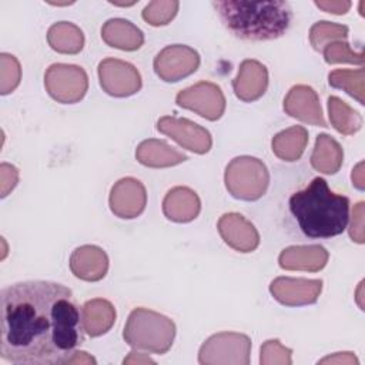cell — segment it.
Masks as SVG:
<instances>
[{
	"instance_id": "cell-1",
	"label": "cell",
	"mask_w": 365,
	"mask_h": 365,
	"mask_svg": "<svg viewBox=\"0 0 365 365\" xmlns=\"http://www.w3.org/2000/svg\"><path fill=\"white\" fill-rule=\"evenodd\" d=\"M84 342L83 315L68 287L21 281L0 292V355L17 365L68 364Z\"/></svg>"
},
{
	"instance_id": "cell-2",
	"label": "cell",
	"mask_w": 365,
	"mask_h": 365,
	"mask_svg": "<svg viewBox=\"0 0 365 365\" xmlns=\"http://www.w3.org/2000/svg\"><path fill=\"white\" fill-rule=\"evenodd\" d=\"M288 208L301 232L308 238H331L342 234L349 221V200L329 190L322 177L289 197Z\"/></svg>"
},
{
	"instance_id": "cell-3",
	"label": "cell",
	"mask_w": 365,
	"mask_h": 365,
	"mask_svg": "<svg viewBox=\"0 0 365 365\" xmlns=\"http://www.w3.org/2000/svg\"><path fill=\"white\" fill-rule=\"evenodd\" d=\"M225 29L248 41H268L282 37L292 21L289 3L282 0L212 1Z\"/></svg>"
},
{
	"instance_id": "cell-4",
	"label": "cell",
	"mask_w": 365,
	"mask_h": 365,
	"mask_svg": "<svg viewBox=\"0 0 365 365\" xmlns=\"http://www.w3.org/2000/svg\"><path fill=\"white\" fill-rule=\"evenodd\" d=\"M123 336L133 348L164 354L173 345L175 325L170 318L158 312L135 308L128 315Z\"/></svg>"
},
{
	"instance_id": "cell-5",
	"label": "cell",
	"mask_w": 365,
	"mask_h": 365,
	"mask_svg": "<svg viewBox=\"0 0 365 365\" xmlns=\"http://www.w3.org/2000/svg\"><path fill=\"white\" fill-rule=\"evenodd\" d=\"M225 187L234 198L255 201L264 195L269 182L265 164L255 157H235L225 168Z\"/></svg>"
},
{
	"instance_id": "cell-6",
	"label": "cell",
	"mask_w": 365,
	"mask_h": 365,
	"mask_svg": "<svg viewBox=\"0 0 365 365\" xmlns=\"http://www.w3.org/2000/svg\"><path fill=\"white\" fill-rule=\"evenodd\" d=\"M47 93L58 103L73 104L80 101L88 87L86 71L74 64H51L44 74Z\"/></svg>"
},
{
	"instance_id": "cell-7",
	"label": "cell",
	"mask_w": 365,
	"mask_h": 365,
	"mask_svg": "<svg viewBox=\"0 0 365 365\" xmlns=\"http://www.w3.org/2000/svg\"><path fill=\"white\" fill-rule=\"evenodd\" d=\"M198 66L200 54L185 44L167 46L154 58V71L167 83L180 81L192 74Z\"/></svg>"
},
{
	"instance_id": "cell-8",
	"label": "cell",
	"mask_w": 365,
	"mask_h": 365,
	"mask_svg": "<svg viewBox=\"0 0 365 365\" xmlns=\"http://www.w3.org/2000/svg\"><path fill=\"white\" fill-rule=\"evenodd\" d=\"M175 101L180 107L192 110L211 121L218 120L225 110V98L221 88L208 81H201L181 90L177 94Z\"/></svg>"
},
{
	"instance_id": "cell-9",
	"label": "cell",
	"mask_w": 365,
	"mask_h": 365,
	"mask_svg": "<svg viewBox=\"0 0 365 365\" xmlns=\"http://www.w3.org/2000/svg\"><path fill=\"white\" fill-rule=\"evenodd\" d=\"M101 88L114 97H127L141 88V77L137 68L123 60L104 58L98 64Z\"/></svg>"
},
{
	"instance_id": "cell-10",
	"label": "cell",
	"mask_w": 365,
	"mask_h": 365,
	"mask_svg": "<svg viewBox=\"0 0 365 365\" xmlns=\"http://www.w3.org/2000/svg\"><path fill=\"white\" fill-rule=\"evenodd\" d=\"M157 130L175 140L181 147L197 154H205L212 144L208 130L187 118H175L168 115L161 117L157 123Z\"/></svg>"
},
{
	"instance_id": "cell-11",
	"label": "cell",
	"mask_w": 365,
	"mask_h": 365,
	"mask_svg": "<svg viewBox=\"0 0 365 365\" xmlns=\"http://www.w3.org/2000/svg\"><path fill=\"white\" fill-rule=\"evenodd\" d=\"M250 348L251 341L247 335L234 334V332H222L212 335L208 338L201 349L198 362L200 364H215L220 361L221 355L231 354L235 356L238 364L247 365L250 362Z\"/></svg>"
},
{
	"instance_id": "cell-12",
	"label": "cell",
	"mask_w": 365,
	"mask_h": 365,
	"mask_svg": "<svg viewBox=\"0 0 365 365\" xmlns=\"http://www.w3.org/2000/svg\"><path fill=\"white\" fill-rule=\"evenodd\" d=\"M321 289H322L321 279H305V278L279 277V278H275L269 285V291L272 297L282 305H288V307L314 304L318 299Z\"/></svg>"
},
{
	"instance_id": "cell-13",
	"label": "cell",
	"mask_w": 365,
	"mask_h": 365,
	"mask_svg": "<svg viewBox=\"0 0 365 365\" xmlns=\"http://www.w3.org/2000/svg\"><path fill=\"white\" fill-rule=\"evenodd\" d=\"M147 202L144 185L131 177L117 181L110 192V208L120 218L138 217Z\"/></svg>"
},
{
	"instance_id": "cell-14",
	"label": "cell",
	"mask_w": 365,
	"mask_h": 365,
	"mask_svg": "<svg viewBox=\"0 0 365 365\" xmlns=\"http://www.w3.org/2000/svg\"><path fill=\"white\" fill-rule=\"evenodd\" d=\"M284 110L291 117L298 118L304 123L328 127L322 115L318 96L314 88L308 86H294L284 100Z\"/></svg>"
},
{
	"instance_id": "cell-15",
	"label": "cell",
	"mask_w": 365,
	"mask_h": 365,
	"mask_svg": "<svg viewBox=\"0 0 365 365\" xmlns=\"http://www.w3.org/2000/svg\"><path fill=\"white\" fill-rule=\"evenodd\" d=\"M218 231L222 240L240 252H251L259 244L255 227L237 212L224 214L218 221Z\"/></svg>"
},
{
	"instance_id": "cell-16",
	"label": "cell",
	"mask_w": 365,
	"mask_h": 365,
	"mask_svg": "<svg viewBox=\"0 0 365 365\" xmlns=\"http://www.w3.org/2000/svg\"><path fill=\"white\" fill-rule=\"evenodd\" d=\"M267 86L268 71L265 66L257 60H244L232 81L235 96L247 103L258 100L265 93Z\"/></svg>"
},
{
	"instance_id": "cell-17",
	"label": "cell",
	"mask_w": 365,
	"mask_h": 365,
	"mask_svg": "<svg viewBox=\"0 0 365 365\" xmlns=\"http://www.w3.org/2000/svg\"><path fill=\"white\" fill-rule=\"evenodd\" d=\"M71 272L84 281H100L108 269L107 254L96 245H83L70 257Z\"/></svg>"
},
{
	"instance_id": "cell-18",
	"label": "cell",
	"mask_w": 365,
	"mask_h": 365,
	"mask_svg": "<svg viewBox=\"0 0 365 365\" xmlns=\"http://www.w3.org/2000/svg\"><path fill=\"white\" fill-rule=\"evenodd\" d=\"M278 261L284 269L319 271L328 261V252L321 245H295L285 248Z\"/></svg>"
},
{
	"instance_id": "cell-19",
	"label": "cell",
	"mask_w": 365,
	"mask_h": 365,
	"mask_svg": "<svg viewBox=\"0 0 365 365\" xmlns=\"http://www.w3.org/2000/svg\"><path fill=\"white\" fill-rule=\"evenodd\" d=\"M201 208L198 195L187 187H175L167 192L163 201L165 217L175 222H188L194 220Z\"/></svg>"
},
{
	"instance_id": "cell-20",
	"label": "cell",
	"mask_w": 365,
	"mask_h": 365,
	"mask_svg": "<svg viewBox=\"0 0 365 365\" xmlns=\"http://www.w3.org/2000/svg\"><path fill=\"white\" fill-rule=\"evenodd\" d=\"M101 38L110 46L125 51L138 50L144 43L143 31L125 19H110L101 27Z\"/></svg>"
},
{
	"instance_id": "cell-21",
	"label": "cell",
	"mask_w": 365,
	"mask_h": 365,
	"mask_svg": "<svg viewBox=\"0 0 365 365\" xmlns=\"http://www.w3.org/2000/svg\"><path fill=\"white\" fill-rule=\"evenodd\" d=\"M135 157L138 163L145 167L161 168V167H171L177 165L187 160V155L177 151L175 148L170 147L163 140H145L143 141L135 151Z\"/></svg>"
},
{
	"instance_id": "cell-22",
	"label": "cell",
	"mask_w": 365,
	"mask_h": 365,
	"mask_svg": "<svg viewBox=\"0 0 365 365\" xmlns=\"http://www.w3.org/2000/svg\"><path fill=\"white\" fill-rule=\"evenodd\" d=\"M83 327L90 336L106 334L115 321V309L107 299L96 298L83 305Z\"/></svg>"
},
{
	"instance_id": "cell-23",
	"label": "cell",
	"mask_w": 365,
	"mask_h": 365,
	"mask_svg": "<svg viewBox=\"0 0 365 365\" xmlns=\"http://www.w3.org/2000/svg\"><path fill=\"white\" fill-rule=\"evenodd\" d=\"M47 41L57 53L76 54L84 46L83 31L70 21L54 23L47 31Z\"/></svg>"
},
{
	"instance_id": "cell-24",
	"label": "cell",
	"mask_w": 365,
	"mask_h": 365,
	"mask_svg": "<svg viewBox=\"0 0 365 365\" xmlns=\"http://www.w3.org/2000/svg\"><path fill=\"white\" fill-rule=\"evenodd\" d=\"M344 153L341 145L328 134H319L311 155V164L324 174H335L342 164Z\"/></svg>"
},
{
	"instance_id": "cell-25",
	"label": "cell",
	"mask_w": 365,
	"mask_h": 365,
	"mask_svg": "<svg viewBox=\"0 0 365 365\" xmlns=\"http://www.w3.org/2000/svg\"><path fill=\"white\" fill-rule=\"evenodd\" d=\"M308 143V133L301 125H294L272 138L274 154L284 161H297Z\"/></svg>"
},
{
	"instance_id": "cell-26",
	"label": "cell",
	"mask_w": 365,
	"mask_h": 365,
	"mask_svg": "<svg viewBox=\"0 0 365 365\" xmlns=\"http://www.w3.org/2000/svg\"><path fill=\"white\" fill-rule=\"evenodd\" d=\"M328 110L329 120L336 131L348 135L354 134L361 128L362 118L359 117V114L338 97L332 96L328 98Z\"/></svg>"
},
{
	"instance_id": "cell-27",
	"label": "cell",
	"mask_w": 365,
	"mask_h": 365,
	"mask_svg": "<svg viewBox=\"0 0 365 365\" xmlns=\"http://www.w3.org/2000/svg\"><path fill=\"white\" fill-rule=\"evenodd\" d=\"M364 70H334L328 76V81L335 88H344L349 96L355 97L359 104H364Z\"/></svg>"
},
{
	"instance_id": "cell-28",
	"label": "cell",
	"mask_w": 365,
	"mask_h": 365,
	"mask_svg": "<svg viewBox=\"0 0 365 365\" xmlns=\"http://www.w3.org/2000/svg\"><path fill=\"white\" fill-rule=\"evenodd\" d=\"M348 36V27L329 21H318L309 30V40L315 50L322 51L324 47L332 40H345Z\"/></svg>"
},
{
	"instance_id": "cell-29",
	"label": "cell",
	"mask_w": 365,
	"mask_h": 365,
	"mask_svg": "<svg viewBox=\"0 0 365 365\" xmlns=\"http://www.w3.org/2000/svg\"><path fill=\"white\" fill-rule=\"evenodd\" d=\"M180 3L175 0H154L143 10V19L151 26L168 24L177 14Z\"/></svg>"
},
{
	"instance_id": "cell-30",
	"label": "cell",
	"mask_w": 365,
	"mask_h": 365,
	"mask_svg": "<svg viewBox=\"0 0 365 365\" xmlns=\"http://www.w3.org/2000/svg\"><path fill=\"white\" fill-rule=\"evenodd\" d=\"M0 93L9 94L11 93L20 83V64L17 61V58L11 54L7 53H1L0 54Z\"/></svg>"
},
{
	"instance_id": "cell-31",
	"label": "cell",
	"mask_w": 365,
	"mask_h": 365,
	"mask_svg": "<svg viewBox=\"0 0 365 365\" xmlns=\"http://www.w3.org/2000/svg\"><path fill=\"white\" fill-rule=\"evenodd\" d=\"M324 57L325 61L328 64H334V63H342V61H348V63H356V64H362L364 63V53H354L349 48L348 43H342V41H332L329 44H327L324 47Z\"/></svg>"
},
{
	"instance_id": "cell-32",
	"label": "cell",
	"mask_w": 365,
	"mask_h": 365,
	"mask_svg": "<svg viewBox=\"0 0 365 365\" xmlns=\"http://www.w3.org/2000/svg\"><path fill=\"white\" fill-rule=\"evenodd\" d=\"M0 174H1V197L4 198L16 187L19 180V171L14 165L3 163L0 165Z\"/></svg>"
},
{
	"instance_id": "cell-33",
	"label": "cell",
	"mask_w": 365,
	"mask_h": 365,
	"mask_svg": "<svg viewBox=\"0 0 365 365\" xmlns=\"http://www.w3.org/2000/svg\"><path fill=\"white\" fill-rule=\"evenodd\" d=\"M351 1H315V6L327 13L345 14L351 9Z\"/></svg>"
}]
</instances>
